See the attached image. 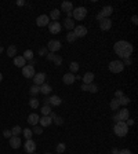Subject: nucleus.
Wrapping results in <instances>:
<instances>
[{
    "mask_svg": "<svg viewBox=\"0 0 138 154\" xmlns=\"http://www.w3.org/2000/svg\"><path fill=\"white\" fill-rule=\"evenodd\" d=\"M32 154H35V153H32Z\"/></svg>",
    "mask_w": 138,
    "mask_h": 154,
    "instance_id": "bf43d9fd",
    "label": "nucleus"
},
{
    "mask_svg": "<svg viewBox=\"0 0 138 154\" xmlns=\"http://www.w3.org/2000/svg\"><path fill=\"white\" fill-rule=\"evenodd\" d=\"M109 106H111V109H112V110H119V107H120L119 100H118L116 98L112 99V100H111V103H109Z\"/></svg>",
    "mask_w": 138,
    "mask_h": 154,
    "instance_id": "7c9ffc66",
    "label": "nucleus"
},
{
    "mask_svg": "<svg viewBox=\"0 0 138 154\" xmlns=\"http://www.w3.org/2000/svg\"><path fill=\"white\" fill-rule=\"evenodd\" d=\"M65 149H66V145H65V143H58V145H57V153H59V154H62L64 151H65Z\"/></svg>",
    "mask_w": 138,
    "mask_h": 154,
    "instance_id": "c9c22d12",
    "label": "nucleus"
},
{
    "mask_svg": "<svg viewBox=\"0 0 138 154\" xmlns=\"http://www.w3.org/2000/svg\"><path fill=\"white\" fill-rule=\"evenodd\" d=\"M44 80H46V73L43 72H40V73H36L33 76V83H35V85H42L44 84Z\"/></svg>",
    "mask_w": 138,
    "mask_h": 154,
    "instance_id": "1a4fd4ad",
    "label": "nucleus"
},
{
    "mask_svg": "<svg viewBox=\"0 0 138 154\" xmlns=\"http://www.w3.org/2000/svg\"><path fill=\"white\" fill-rule=\"evenodd\" d=\"M51 123H53V120H51L50 116H42V118L39 120V124H40V127H42V128L50 127Z\"/></svg>",
    "mask_w": 138,
    "mask_h": 154,
    "instance_id": "dca6fc26",
    "label": "nucleus"
},
{
    "mask_svg": "<svg viewBox=\"0 0 138 154\" xmlns=\"http://www.w3.org/2000/svg\"><path fill=\"white\" fill-rule=\"evenodd\" d=\"M39 105H40V102H39V99H38V98L29 99V106H31L32 109H38Z\"/></svg>",
    "mask_w": 138,
    "mask_h": 154,
    "instance_id": "c756f323",
    "label": "nucleus"
},
{
    "mask_svg": "<svg viewBox=\"0 0 138 154\" xmlns=\"http://www.w3.org/2000/svg\"><path fill=\"white\" fill-rule=\"evenodd\" d=\"M3 51H4V48H3V47H1V45H0V54H1V52H3Z\"/></svg>",
    "mask_w": 138,
    "mask_h": 154,
    "instance_id": "6e6d98bb",
    "label": "nucleus"
},
{
    "mask_svg": "<svg viewBox=\"0 0 138 154\" xmlns=\"http://www.w3.org/2000/svg\"><path fill=\"white\" fill-rule=\"evenodd\" d=\"M88 91L93 94H97L98 92V87L95 85V84H88Z\"/></svg>",
    "mask_w": 138,
    "mask_h": 154,
    "instance_id": "ea45409f",
    "label": "nucleus"
},
{
    "mask_svg": "<svg viewBox=\"0 0 138 154\" xmlns=\"http://www.w3.org/2000/svg\"><path fill=\"white\" fill-rule=\"evenodd\" d=\"M69 69H70V73H77V70H79V63L77 62H70V65H69Z\"/></svg>",
    "mask_w": 138,
    "mask_h": 154,
    "instance_id": "2f4dec72",
    "label": "nucleus"
},
{
    "mask_svg": "<svg viewBox=\"0 0 138 154\" xmlns=\"http://www.w3.org/2000/svg\"><path fill=\"white\" fill-rule=\"evenodd\" d=\"M32 132L36 134V135H42V134H43V128H42L40 125H35L33 130H32Z\"/></svg>",
    "mask_w": 138,
    "mask_h": 154,
    "instance_id": "4c0bfd02",
    "label": "nucleus"
},
{
    "mask_svg": "<svg viewBox=\"0 0 138 154\" xmlns=\"http://www.w3.org/2000/svg\"><path fill=\"white\" fill-rule=\"evenodd\" d=\"M22 134H24V136L26 138V140H28V139H32V135H33L32 130H29V128H26V130H22Z\"/></svg>",
    "mask_w": 138,
    "mask_h": 154,
    "instance_id": "e433bc0d",
    "label": "nucleus"
},
{
    "mask_svg": "<svg viewBox=\"0 0 138 154\" xmlns=\"http://www.w3.org/2000/svg\"><path fill=\"white\" fill-rule=\"evenodd\" d=\"M119 154H133L128 149H122V150H119Z\"/></svg>",
    "mask_w": 138,
    "mask_h": 154,
    "instance_id": "49530a36",
    "label": "nucleus"
},
{
    "mask_svg": "<svg viewBox=\"0 0 138 154\" xmlns=\"http://www.w3.org/2000/svg\"><path fill=\"white\" fill-rule=\"evenodd\" d=\"M100 28H101V31H104V32L109 31L112 28V21L109 18H104L102 21H100Z\"/></svg>",
    "mask_w": 138,
    "mask_h": 154,
    "instance_id": "ddd939ff",
    "label": "nucleus"
},
{
    "mask_svg": "<svg viewBox=\"0 0 138 154\" xmlns=\"http://www.w3.org/2000/svg\"><path fill=\"white\" fill-rule=\"evenodd\" d=\"M35 74H36L35 66H32V65H25V66L22 68V76L26 77V79H33Z\"/></svg>",
    "mask_w": 138,
    "mask_h": 154,
    "instance_id": "39448f33",
    "label": "nucleus"
},
{
    "mask_svg": "<svg viewBox=\"0 0 138 154\" xmlns=\"http://www.w3.org/2000/svg\"><path fill=\"white\" fill-rule=\"evenodd\" d=\"M62 103V99L59 98L58 95H53V96H50V106L53 107V106H59Z\"/></svg>",
    "mask_w": 138,
    "mask_h": 154,
    "instance_id": "5701e85b",
    "label": "nucleus"
},
{
    "mask_svg": "<svg viewBox=\"0 0 138 154\" xmlns=\"http://www.w3.org/2000/svg\"><path fill=\"white\" fill-rule=\"evenodd\" d=\"M24 149H25V151L28 154L35 153V150H36V143L33 142L32 139H28L25 142V145H24Z\"/></svg>",
    "mask_w": 138,
    "mask_h": 154,
    "instance_id": "6e6552de",
    "label": "nucleus"
},
{
    "mask_svg": "<svg viewBox=\"0 0 138 154\" xmlns=\"http://www.w3.org/2000/svg\"><path fill=\"white\" fill-rule=\"evenodd\" d=\"M113 12V7L112 6H105L102 10H101V14L104 15V18H109Z\"/></svg>",
    "mask_w": 138,
    "mask_h": 154,
    "instance_id": "412c9836",
    "label": "nucleus"
},
{
    "mask_svg": "<svg viewBox=\"0 0 138 154\" xmlns=\"http://www.w3.org/2000/svg\"><path fill=\"white\" fill-rule=\"evenodd\" d=\"M61 41L59 40H50L49 41V44H47V50L50 51V52H54L55 54L57 51H59L61 50Z\"/></svg>",
    "mask_w": 138,
    "mask_h": 154,
    "instance_id": "423d86ee",
    "label": "nucleus"
},
{
    "mask_svg": "<svg viewBox=\"0 0 138 154\" xmlns=\"http://www.w3.org/2000/svg\"><path fill=\"white\" fill-rule=\"evenodd\" d=\"M58 154H59V153H58Z\"/></svg>",
    "mask_w": 138,
    "mask_h": 154,
    "instance_id": "052dcab7",
    "label": "nucleus"
},
{
    "mask_svg": "<svg viewBox=\"0 0 138 154\" xmlns=\"http://www.w3.org/2000/svg\"><path fill=\"white\" fill-rule=\"evenodd\" d=\"M113 50H115V52H116V55H119V58H130L133 54V44H130L128 41H126V40H119V41H116L115 45H113Z\"/></svg>",
    "mask_w": 138,
    "mask_h": 154,
    "instance_id": "f257e3e1",
    "label": "nucleus"
},
{
    "mask_svg": "<svg viewBox=\"0 0 138 154\" xmlns=\"http://www.w3.org/2000/svg\"><path fill=\"white\" fill-rule=\"evenodd\" d=\"M131 21H133V24H134V25H138V17H137V15H133Z\"/></svg>",
    "mask_w": 138,
    "mask_h": 154,
    "instance_id": "09e8293b",
    "label": "nucleus"
},
{
    "mask_svg": "<svg viewBox=\"0 0 138 154\" xmlns=\"http://www.w3.org/2000/svg\"><path fill=\"white\" fill-rule=\"evenodd\" d=\"M29 92H31V95L33 96V98H35V96H36L39 92H40V87H39V85H35V84H33V85L31 87V90H29Z\"/></svg>",
    "mask_w": 138,
    "mask_h": 154,
    "instance_id": "cd10ccee",
    "label": "nucleus"
},
{
    "mask_svg": "<svg viewBox=\"0 0 138 154\" xmlns=\"http://www.w3.org/2000/svg\"><path fill=\"white\" fill-rule=\"evenodd\" d=\"M1 80H3V74L0 73V81H1Z\"/></svg>",
    "mask_w": 138,
    "mask_h": 154,
    "instance_id": "4d7b16f0",
    "label": "nucleus"
},
{
    "mask_svg": "<svg viewBox=\"0 0 138 154\" xmlns=\"http://www.w3.org/2000/svg\"><path fill=\"white\" fill-rule=\"evenodd\" d=\"M113 132H115V135L116 136L123 138V136L127 135V132H128V127L126 125L124 121H118V123L115 124V127H113Z\"/></svg>",
    "mask_w": 138,
    "mask_h": 154,
    "instance_id": "f03ea898",
    "label": "nucleus"
},
{
    "mask_svg": "<svg viewBox=\"0 0 138 154\" xmlns=\"http://www.w3.org/2000/svg\"><path fill=\"white\" fill-rule=\"evenodd\" d=\"M64 26H65V29H68V31L75 29V21H73V18H65L64 19Z\"/></svg>",
    "mask_w": 138,
    "mask_h": 154,
    "instance_id": "aec40b11",
    "label": "nucleus"
},
{
    "mask_svg": "<svg viewBox=\"0 0 138 154\" xmlns=\"http://www.w3.org/2000/svg\"><path fill=\"white\" fill-rule=\"evenodd\" d=\"M118 100H119L120 106H126V105H128V103H130V98H127V96H124V95H123V96H120Z\"/></svg>",
    "mask_w": 138,
    "mask_h": 154,
    "instance_id": "473e14b6",
    "label": "nucleus"
},
{
    "mask_svg": "<svg viewBox=\"0 0 138 154\" xmlns=\"http://www.w3.org/2000/svg\"><path fill=\"white\" fill-rule=\"evenodd\" d=\"M50 24V18H49V15H40L36 18V25L40 26V28H43V26H47V25Z\"/></svg>",
    "mask_w": 138,
    "mask_h": 154,
    "instance_id": "9d476101",
    "label": "nucleus"
},
{
    "mask_svg": "<svg viewBox=\"0 0 138 154\" xmlns=\"http://www.w3.org/2000/svg\"><path fill=\"white\" fill-rule=\"evenodd\" d=\"M61 10L65 12H72L73 11V3L72 1H64L61 4Z\"/></svg>",
    "mask_w": 138,
    "mask_h": 154,
    "instance_id": "6ab92c4d",
    "label": "nucleus"
},
{
    "mask_svg": "<svg viewBox=\"0 0 138 154\" xmlns=\"http://www.w3.org/2000/svg\"><path fill=\"white\" fill-rule=\"evenodd\" d=\"M112 154H119V150L118 149H112Z\"/></svg>",
    "mask_w": 138,
    "mask_h": 154,
    "instance_id": "5fc2aeb1",
    "label": "nucleus"
},
{
    "mask_svg": "<svg viewBox=\"0 0 138 154\" xmlns=\"http://www.w3.org/2000/svg\"><path fill=\"white\" fill-rule=\"evenodd\" d=\"M76 35V37L79 39V37H84L87 35V28L86 26H83V25H77L75 26V32H73Z\"/></svg>",
    "mask_w": 138,
    "mask_h": 154,
    "instance_id": "9b49d317",
    "label": "nucleus"
},
{
    "mask_svg": "<svg viewBox=\"0 0 138 154\" xmlns=\"http://www.w3.org/2000/svg\"><path fill=\"white\" fill-rule=\"evenodd\" d=\"M51 111H53V107H51L50 105H44V106H42V114H43V116H49Z\"/></svg>",
    "mask_w": 138,
    "mask_h": 154,
    "instance_id": "bb28decb",
    "label": "nucleus"
},
{
    "mask_svg": "<svg viewBox=\"0 0 138 154\" xmlns=\"http://www.w3.org/2000/svg\"><path fill=\"white\" fill-rule=\"evenodd\" d=\"M53 121H54L57 125H62V124H64V118H62V117H58V116H55V118H54Z\"/></svg>",
    "mask_w": 138,
    "mask_h": 154,
    "instance_id": "79ce46f5",
    "label": "nucleus"
},
{
    "mask_svg": "<svg viewBox=\"0 0 138 154\" xmlns=\"http://www.w3.org/2000/svg\"><path fill=\"white\" fill-rule=\"evenodd\" d=\"M61 17V10H58V8H54L53 11L50 12V17L49 18H51L53 21H57V19Z\"/></svg>",
    "mask_w": 138,
    "mask_h": 154,
    "instance_id": "393cba45",
    "label": "nucleus"
},
{
    "mask_svg": "<svg viewBox=\"0 0 138 154\" xmlns=\"http://www.w3.org/2000/svg\"><path fill=\"white\" fill-rule=\"evenodd\" d=\"M8 140H10V146H11L13 149H19V146L22 145V143H21V138H19V136H11Z\"/></svg>",
    "mask_w": 138,
    "mask_h": 154,
    "instance_id": "f3484780",
    "label": "nucleus"
},
{
    "mask_svg": "<svg viewBox=\"0 0 138 154\" xmlns=\"http://www.w3.org/2000/svg\"><path fill=\"white\" fill-rule=\"evenodd\" d=\"M43 103H44V105H50V98H44L43 99Z\"/></svg>",
    "mask_w": 138,
    "mask_h": 154,
    "instance_id": "3c124183",
    "label": "nucleus"
},
{
    "mask_svg": "<svg viewBox=\"0 0 138 154\" xmlns=\"http://www.w3.org/2000/svg\"><path fill=\"white\" fill-rule=\"evenodd\" d=\"M80 88H82V91H88V85H87V84H83Z\"/></svg>",
    "mask_w": 138,
    "mask_h": 154,
    "instance_id": "603ef678",
    "label": "nucleus"
},
{
    "mask_svg": "<svg viewBox=\"0 0 138 154\" xmlns=\"http://www.w3.org/2000/svg\"><path fill=\"white\" fill-rule=\"evenodd\" d=\"M39 120H40L39 114H36V113H32V114H29V117H28V123L35 127V125H38V124H39Z\"/></svg>",
    "mask_w": 138,
    "mask_h": 154,
    "instance_id": "a211bd4d",
    "label": "nucleus"
},
{
    "mask_svg": "<svg viewBox=\"0 0 138 154\" xmlns=\"http://www.w3.org/2000/svg\"><path fill=\"white\" fill-rule=\"evenodd\" d=\"M40 92L43 94V95H49V94L51 92V85L50 84H46V83L42 84V85H40Z\"/></svg>",
    "mask_w": 138,
    "mask_h": 154,
    "instance_id": "b1692460",
    "label": "nucleus"
},
{
    "mask_svg": "<svg viewBox=\"0 0 138 154\" xmlns=\"http://www.w3.org/2000/svg\"><path fill=\"white\" fill-rule=\"evenodd\" d=\"M87 15V8L86 7H76L75 10L72 11V17H73V21H83Z\"/></svg>",
    "mask_w": 138,
    "mask_h": 154,
    "instance_id": "7ed1b4c3",
    "label": "nucleus"
},
{
    "mask_svg": "<svg viewBox=\"0 0 138 154\" xmlns=\"http://www.w3.org/2000/svg\"><path fill=\"white\" fill-rule=\"evenodd\" d=\"M116 116H118V118H119V121H126V120L130 118V111L127 110L126 107H123V109H120L119 113H118Z\"/></svg>",
    "mask_w": 138,
    "mask_h": 154,
    "instance_id": "f8f14e48",
    "label": "nucleus"
},
{
    "mask_svg": "<svg viewBox=\"0 0 138 154\" xmlns=\"http://www.w3.org/2000/svg\"><path fill=\"white\" fill-rule=\"evenodd\" d=\"M44 154H51V153H44Z\"/></svg>",
    "mask_w": 138,
    "mask_h": 154,
    "instance_id": "13d9d810",
    "label": "nucleus"
},
{
    "mask_svg": "<svg viewBox=\"0 0 138 154\" xmlns=\"http://www.w3.org/2000/svg\"><path fill=\"white\" fill-rule=\"evenodd\" d=\"M109 70L112 72V73H122L123 70H124V65H123V62L119 61V59H116V61H112L109 63Z\"/></svg>",
    "mask_w": 138,
    "mask_h": 154,
    "instance_id": "20e7f679",
    "label": "nucleus"
},
{
    "mask_svg": "<svg viewBox=\"0 0 138 154\" xmlns=\"http://www.w3.org/2000/svg\"><path fill=\"white\" fill-rule=\"evenodd\" d=\"M7 55L10 56V58H15V55H17V47H15V45H8Z\"/></svg>",
    "mask_w": 138,
    "mask_h": 154,
    "instance_id": "a878e982",
    "label": "nucleus"
},
{
    "mask_svg": "<svg viewBox=\"0 0 138 154\" xmlns=\"http://www.w3.org/2000/svg\"><path fill=\"white\" fill-rule=\"evenodd\" d=\"M17 6H25V1H24V0H18V1H17Z\"/></svg>",
    "mask_w": 138,
    "mask_h": 154,
    "instance_id": "864d4df0",
    "label": "nucleus"
},
{
    "mask_svg": "<svg viewBox=\"0 0 138 154\" xmlns=\"http://www.w3.org/2000/svg\"><path fill=\"white\" fill-rule=\"evenodd\" d=\"M47 26H49V31H50V33H53V35H58V33L61 32V29H62V25L59 24V22H57V21L50 22Z\"/></svg>",
    "mask_w": 138,
    "mask_h": 154,
    "instance_id": "0eeeda50",
    "label": "nucleus"
},
{
    "mask_svg": "<svg viewBox=\"0 0 138 154\" xmlns=\"http://www.w3.org/2000/svg\"><path fill=\"white\" fill-rule=\"evenodd\" d=\"M94 73H91V72H86V73L82 76V80H83V84H93V81H94Z\"/></svg>",
    "mask_w": 138,
    "mask_h": 154,
    "instance_id": "4468645a",
    "label": "nucleus"
},
{
    "mask_svg": "<svg viewBox=\"0 0 138 154\" xmlns=\"http://www.w3.org/2000/svg\"><path fill=\"white\" fill-rule=\"evenodd\" d=\"M122 62H123V65H124V68H126V66H130V65H131V63H133L131 58H126L124 61H122Z\"/></svg>",
    "mask_w": 138,
    "mask_h": 154,
    "instance_id": "c03bdc74",
    "label": "nucleus"
},
{
    "mask_svg": "<svg viewBox=\"0 0 138 154\" xmlns=\"http://www.w3.org/2000/svg\"><path fill=\"white\" fill-rule=\"evenodd\" d=\"M120 96H123V91H120V90H118V91L115 92V98H116V99H119Z\"/></svg>",
    "mask_w": 138,
    "mask_h": 154,
    "instance_id": "de8ad7c7",
    "label": "nucleus"
},
{
    "mask_svg": "<svg viewBox=\"0 0 138 154\" xmlns=\"http://www.w3.org/2000/svg\"><path fill=\"white\" fill-rule=\"evenodd\" d=\"M95 18L98 19V21H102V19H104V15H102V14H101V11H100L98 14H97V17H95Z\"/></svg>",
    "mask_w": 138,
    "mask_h": 154,
    "instance_id": "8fccbe9b",
    "label": "nucleus"
},
{
    "mask_svg": "<svg viewBox=\"0 0 138 154\" xmlns=\"http://www.w3.org/2000/svg\"><path fill=\"white\" fill-rule=\"evenodd\" d=\"M11 134H13V136H19L22 134V128H21L19 125H15L13 130H11Z\"/></svg>",
    "mask_w": 138,
    "mask_h": 154,
    "instance_id": "72a5a7b5",
    "label": "nucleus"
},
{
    "mask_svg": "<svg viewBox=\"0 0 138 154\" xmlns=\"http://www.w3.org/2000/svg\"><path fill=\"white\" fill-rule=\"evenodd\" d=\"M14 65H15V66H18V68H24V66L26 65V61L24 59V56L18 55V56H15V58H14Z\"/></svg>",
    "mask_w": 138,
    "mask_h": 154,
    "instance_id": "4be33fe9",
    "label": "nucleus"
},
{
    "mask_svg": "<svg viewBox=\"0 0 138 154\" xmlns=\"http://www.w3.org/2000/svg\"><path fill=\"white\" fill-rule=\"evenodd\" d=\"M66 40H68L69 43H75L76 40H77V37H76V35L73 33V32H70V33L66 35Z\"/></svg>",
    "mask_w": 138,
    "mask_h": 154,
    "instance_id": "f704fd0d",
    "label": "nucleus"
},
{
    "mask_svg": "<svg viewBox=\"0 0 138 154\" xmlns=\"http://www.w3.org/2000/svg\"><path fill=\"white\" fill-rule=\"evenodd\" d=\"M3 136H4V138H7V139H10V138L13 136V134H11V130L3 131Z\"/></svg>",
    "mask_w": 138,
    "mask_h": 154,
    "instance_id": "37998d69",
    "label": "nucleus"
},
{
    "mask_svg": "<svg viewBox=\"0 0 138 154\" xmlns=\"http://www.w3.org/2000/svg\"><path fill=\"white\" fill-rule=\"evenodd\" d=\"M22 56H24L25 61H32V59H33V51H32V50H26Z\"/></svg>",
    "mask_w": 138,
    "mask_h": 154,
    "instance_id": "c85d7f7f",
    "label": "nucleus"
},
{
    "mask_svg": "<svg viewBox=\"0 0 138 154\" xmlns=\"http://www.w3.org/2000/svg\"><path fill=\"white\" fill-rule=\"evenodd\" d=\"M49 54V50H47V47H42V48H39V55L40 56H46Z\"/></svg>",
    "mask_w": 138,
    "mask_h": 154,
    "instance_id": "a19ab883",
    "label": "nucleus"
},
{
    "mask_svg": "<svg viewBox=\"0 0 138 154\" xmlns=\"http://www.w3.org/2000/svg\"><path fill=\"white\" fill-rule=\"evenodd\" d=\"M76 80V77H75V74L73 73H66V74H64V77H62V81H64V84H66V85H70V84H73Z\"/></svg>",
    "mask_w": 138,
    "mask_h": 154,
    "instance_id": "2eb2a0df",
    "label": "nucleus"
},
{
    "mask_svg": "<svg viewBox=\"0 0 138 154\" xmlns=\"http://www.w3.org/2000/svg\"><path fill=\"white\" fill-rule=\"evenodd\" d=\"M54 56H55L54 52H49V54L46 55V58H47V61H53V59H54Z\"/></svg>",
    "mask_w": 138,
    "mask_h": 154,
    "instance_id": "a18cd8bd",
    "label": "nucleus"
},
{
    "mask_svg": "<svg viewBox=\"0 0 138 154\" xmlns=\"http://www.w3.org/2000/svg\"><path fill=\"white\" fill-rule=\"evenodd\" d=\"M53 62H54V65H55V66H59V65L62 63V56H61V55H55V56H54V59H53Z\"/></svg>",
    "mask_w": 138,
    "mask_h": 154,
    "instance_id": "58836bf2",
    "label": "nucleus"
}]
</instances>
